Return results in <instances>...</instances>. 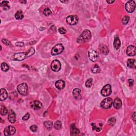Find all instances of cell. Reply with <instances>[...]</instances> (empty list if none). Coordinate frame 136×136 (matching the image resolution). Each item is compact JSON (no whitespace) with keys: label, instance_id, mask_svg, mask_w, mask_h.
Masks as SVG:
<instances>
[{"label":"cell","instance_id":"obj_2","mask_svg":"<svg viewBox=\"0 0 136 136\" xmlns=\"http://www.w3.org/2000/svg\"><path fill=\"white\" fill-rule=\"evenodd\" d=\"M91 38V33L89 30H85L82 32L81 35L77 39V42L79 43H86L88 42Z\"/></svg>","mask_w":136,"mask_h":136},{"label":"cell","instance_id":"obj_16","mask_svg":"<svg viewBox=\"0 0 136 136\" xmlns=\"http://www.w3.org/2000/svg\"><path fill=\"white\" fill-rule=\"evenodd\" d=\"M73 96L75 99H79L81 97V91L79 88H75L73 90Z\"/></svg>","mask_w":136,"mask_h":136},{"label":"cell","instance_id":"obj_18","mask_svg":"<svg viewBox=\"0 0 136 136\" xmlns=\"http://www.w3.org/2000/svg\"><path fill=\"white\" fill-rule=\"evenodd\" d=\"M8 93L5 89L2 88L1 89V95H0V100L1 101H3L8 98Z\"/></svg>","mask_w":136,"mask_h":136},{"label":"cell","instance_id":"obj_20","mask_svg":"<svg viewBox=\"0 0 136 136\" xmlns=\"http://www.w3.org/2000/svg\"><path fill=\"white\" fill-rule=\"evenodd\" d=\"M120 46H121V42H120L119 38L118 37H116L114 39V47L117 50L120 48Z\"/></svg>","mask_w":136,"mask_h":136},{"label":"cell","instance_id":"obj_37","mask_svg":"<svg viewBox=\"0 0 136 136\" xmlns=\"http://www.w3.org/2000/svg\"><path fill=\"white\" fill-rule=\"evenodd\" d=\"M29 117H30L29 113H27L23 116V121H27V120H28L29 119Z\"/></svg>","mask_w":136,"mask_h":136},{"label":"cell","instance_id":"obj_34","mask_svg":"<svg viewBox=\"0 0 136 136\" xmlns=\"http://www.w3.org/2000/svg\"><path fill=\"white\" fill-rule=\"evenodd\" d=\"M116 122V120L114 117H111L110 119L108 120V123L111 126H114Z\"/></svg>","mask_w":136,"mask_h":136},{"label":"cell","instance_id":"obj_33","mask_svg":"<svg viewBox=\"0 0 136 136\" xmlns=\"http://www.w3.org/2000/svg\"><path fill=\"white\" fill-rule=\"evenodd\" d=\"M92 84H93V79H89L86 81V83H85V86L89 88L91 86H92Z\"/></svg>","mask_w":136,"mask_h":136},{"label":"cell","instance_id":"obj_17","mask_svg":"<svg viewBox=\"0 0 136 136\" xmlns=\"http://www.w3.org/2000/svg\"><path fill=\"white\" fill-rule=\"evenodd\" d=\"M65 85H66L65 82L63 81L62 80H57L55 84V86L56 87V88L59 90L63 89L65 87Z\"/></svg>","mask_w":136,"mask_h":136},{"label":"cell","instance_id":"obj_12","mask_svg":"<svg viewBox=\"0 0 136 136\" xmlns=\"http://www.w3.org/2000/svg\"><path fill=\"white\" fill-rule=\"evenodd\" d=\"M136 47L133 45H130L128 47L126 51V54L129 56H133L136 55Z\"/></svg>","mask_w":136,"mask_h":136},{"label":"cell","instance_id":"obj_23","mask_svg":"<svg viewBox=\"0 0 136 136\" xmlns=\"http://www.w3.org/2000/svg\"><path fill=\"white\" fill-rule=\"evenodd\" d=\"M0 6L3 8V9L4 10H8L9 9H10V6L9 5V2L7 1H2L1 4H0Z\"/></svg>","mask_w":136,"mask_h":136},{"label":"cell","instance_id":"obj_14","mask_svg":"<svg viewBox=\"0 0 136 136\" xmlns=\"http://www.w3.org/2000/svg\"><path fill=\"white\" fill-rule=\"evenodd\" d=\"M80 131L75 124H72L70 126V135L71 136H78L79 135Z\"/></svg>","mask_w":136,"mask_h":136},{"label":"cell","instance_id":"obj_35","mask_svg":"<svg viewBox=\"0 0 136 136\" xmlns=\"http://www.w3.org/2000/svg\"><path fill=\"white\" fill-rule=\"evenodd\" d=\"M2 42L4 44H5V45H7V46H10V45H11V42L6 39H4V38L2 39Z\"/></svg>","mask_w":136,"mask_h":136},{"label":"cell","instance_id":"obj_36","mask_svg":"<svg viewBox=\"0 0 136 136\" xmlns=\"http://www.w3.org/2000/svg\"><path fill=\"white\" fill-rule=\"evenodd\" d=\"M59 33L61 34L64 35V34H65L66 33V29L64 28H63V27H60L59 29Z\"/></svg>","mask_w":136,"mask_h":136},{"label":"cell","instance_id":"obj_29","mask_svg":"<svg viewBox=\"0 0 136 136\" xmlns=\"http://www.w3.org/2000/svg\"><path fill=\"white\" fill-rule=\"evenodd\" d=\"M54 128L56 130H60L62 128V122L60 121H57L54 123Z\"/></svg>","mask_w":136,"mask_h":136},{"label":"cell","instance_id":"obj_6","mask_svg":"<svg viewBox=\"0 0 136 136\" xmlns=\"http://www.w3.org/2000/svg\"><path fill=\"white\" fill-rule=\"evenodd\" d=\"M113 104V100L111 98H106L103 101L101 104L102 108L104 109H108L111 108Z\"/></svg>","mask_w":136,"mask_h":136},{"label":"cell","instance_id":"obj_30","mask_svg":"<svg viewBox=\"0 0 136 136\" xmlns=\"http://www.w3.org/2000/svg\"><path fill=\"white\" fill-rule=\"evenodd\" d=\"M129 20H130V18H129V16H127V15L124 16L123 18L122 19V24H124V25H126V24H127L129 23Z\"/></svg>","mask_w":136,"mask_h":136},{"label":"cell","instance_id":"obj_31","mask_svg":"<svg viewBox=\"0 0 136 136\" xmlns=\"http://www.w3.org/2000/svg\"><path fill=\"white\" fill-rule=\"evenodd\" d=\"M91 126H92V128H93V130H95L97 132H100L102 130V127H97L96 126L95 123H92L91 124Z\"/></svg>","mask_w":136,"mask_h":136},{"label":"cell","instance_id":"obj_27","mask_svg":"<svg viewBox=\"0 0 136 136\" xmlns=\"http://www.w3.org/2000/svg\"><path fill=\"white\" fill-rule=\"evenodd\" d=\"M1 67L2 70L4 71V72H7V71L9 70V69H10V67L8 64L6 63H5V62H3V63H2L1 64Z\"/></svg>","mask_w":136,"mask_h":136},{"label":"cell","instance_id":"obj_28","mask_svg":"<svg viewBox=\"0 0 136 136\" xmlns=\"http://www.w3.org/2000/svg\"><path fill=\"white\" fill-rule=\"evenodd\" d=\"M44 126H45L46 128L48 129V130H51L53 126V122L48 121H45L44 122Z\"/></svg>","mask_w":136,"mask_h":136},{"label":"cell","instance_id":"obj_11","mask_svg":"<svg viewBox=\"0 0 136 136\" xmlns=\"http://www.w3.org/2000/svg\"><path fill=\"white\" fill-rule=\"evenodd\" d=\"M88 57L91 61L95 62L98 58V54L96 51L94 50H90L88 52Z\"/></svg>","mask_w":136,"mask_h":136},{"label":"cell","instance_id":"obj_25","mask_svg":"<svg viewBox=\"0 0 136 136\" xmlns=\"http://www.w3.org/2000/svg\"><path fill=\"white\" fill-rule=\"evenodd\" d=\"M23 14L21 11H18L15 14V18L17 20H21L23 18Z\"/></svg>","mask_w":136,"mask_h":136},{"label":"cell","instance_id":"obj_10","mask_svg":"<svg viewBox=\"0 0 136 136\" xmlns=\"http://www.w3.org/2000/svg\"><path fill=\"white\" fill-rule=\"evenodd\" d=\"M16 130L14 127L9 126L5 128L4 130V133L5 136H11L15 133Z\"/></svg>","mask_w":136,"mask_h":136},{"label":"cell","instance_id":"obj_4","mask_svg":"<svg viewBox=\"0 0 136 136\" xmlns=\"http://www.w3.org/2000/svg\"><path fill=\"white\" fill-rule=\"evenodd\" d=\"M64 50V46L61 44H57L53 47L52 51H51V54L53 56L59 55L63 52Z\"/></svg>","mask_w":136,"mask_h":136},{"label":"cell","instance_id":"obj_39","mask_svg":"<svg viewBox=\"0 0 136 136\" xmlns=\"http://www.w3.org/2000/svg\"><path fill=\"white\" fill-rule=\"evenodd\" d=\"M15 45H17V46L21 47L24 45V43L23 42H17V43H15Z\"/></svg>","mask_w":136,"mask_h":136},{"label":"cell","instance_id":"obj_22","mask_svg":"<svg viewBox=\"0 0 136 136\" xmlns=\"http://www.w3.org/2000/svg\"><path fill=\"white\" fill-rule=\"evenodd\" d=\"M99 50L104 55H108L109 53V50L108 46L105 45H102L100 46Z\"/></svg>","mask_w":136,"mask_h":136},{"label":"cell","instance_id":"obj_26","mask_svg":"<svg viewBox=\"0 0 136 136\" xmlns=\"http://www.w3.org/2000/svg\"><path fill=\"white\" fill-rule=\"evenodd\" d=\"M1 114L2 115H5L8 114V110L6 107L3 105H1Z\"/></svg>","mask_w":136,"mask_h":136},{"label":"cell","instance_id":"obj_24","mask_svg":"<svg viewBox=\"0 0 136 136\" xmlns=\"http://www.w3.org/2000/svg\"><path fill=\"white\" fill-rule=\"evenodd\" d=\"M91 72H93V73H99L100 72V71H101V68H100L99 66L97 65V64H95V65L91 68Z\"/></svg>","mask_w":136,"mask_h":136},{"label":"cell","instance_id":"obj_9","mask_svg":"<svg viewBox=\"0 0 136 136\" xmlns=\"http://www.w3.org/2000/svg\"><path fill=\"white\" fill-rule=\"evenodd\" d=\"M51 68L52 69V70L53 71H54V72H58V71L61 70V64L58 60H54L51 63Z\"/></svg>","mask_w":136,"mask_h":136},{"label":"cell","instance_id":"obj_8","mask_svg":"<svg viewBox=\"0 0 136 136\" xmlns=\"http://www.w3.org/2000/svg\"><path fill=\"white\" fill-rule=\"evenodd\" d=\"M112 93V89L111 86L110 84H107L103 87L101 90V94L104 97L108 96Z\"/></svg>","mask_w":136,"mask_h":136},{"label":"cell","instance_id":"obj_15","mask_svg":"<svg viewBox=\"0 0 136 136\" xmlns=\"http://www.w3.org/2000/svg\"><path fill=\"white\" fill-rule=\"evenodd\" d=\"M8 120L10 123H14L16 121V115L13 111L10 110L8 115Z\"/></svg>","mask_w":136,"mask_h":136},{"label":"cell","instance_id":"obj_5","mask_svg":"<svg viewBox=\"0 0 136 136\" xmlns=\"http://www.w3.org/2000/svg\"><path fill=\"white\" fill-rule=\"evenodd\" d=\"M125 9L127 12L129 13H132L135 10L136 3L134 1L131 0L128 2L125 5Z\"/></svg>","mask_w":136,"mask_h":136},{"label":"cell","instance_id":"obj_38","mask_svg":"<svg viewBox=\"0 0 136 136\" xmlns=\"http://www.w3.org/2000/svg\"><path fill=\"white\" fill-rule=\"evenodd\" d=\"M30 129L33 132H36L37 130V127L36 125H33L30 127Z\"/></svg>","mask_w":136,"mask_h":136},{"label":"cell","instance_id":"obj_32","mask_svg":"<svg viewBox=\"0 0 136 136\" xmlns=\"http://www.w3.org/2000/svg\"><path fill=\"white\" fill-rule=\"evenodd\" d=\"M43 14L45 15V16H49L51 14H52V11L49 8H46L44 9L43 11Z\"/></svg>","mask_w":136,"mask_h":136},{"label":"cell","instance_id":"obj_21","mask_svg":"<svg viewBox=\"0 0 136 136\" xmlns=\"http://www.w3.org/2000/svg\"><path fill=\"white\" fill-rule=\"evenodd\" d=\"M127 66L130 68H136V61L134 59H129L127 61Z\"/></svg>","mask_w":136,"mask_h":136},{"label":"cell","instance_id":"obj_1","mask_svg":"<svg viewBox=\"0 0 136 136\" xmlns=\"http://www.w3.org/2000/svg\"><path fill=\"white\" fill-rule=\"evenodd\" d=\"M35 51L34 48H30L27 52L18 53L13 55V59L16 61H23L24 59L32 56L35 54Z\"/></svg>","mask_w":136,"mask_h":136},{"label":"cell","instance_id":"obj_3","mask_svg":"<svg viewBox=\"0 0 136 136\" xmlns=\"http://www.w3.org/2000/svg\"><path fill=\"white\" fill-rule=\"evenodd\" d=\"M17 91L20 94L26 96L28 94V87L26 83H22L17 87Z\"/></svg>","mask_w":136,"mask_h":136},{"label":"cell","instance_id":"obj_19","mask_svg":"<svg viewBox=\"0 0 136 136\" xmlns=\"http://www.w3.org/2000/svg\"><path fill=\"white\" fill-rule=\"evenodd\" d=\"M113 106L116 109H119L122 106V101L119 98H115L113 102Z\"/></svg>","mask_w":136,"mask_h":136},{"label":"cell","instance_id":"obj_41","mask_svg":"<svg viewBox=\"0 0 136 136\" xmlns=\"http://www.w3.org/2000/svg\"><path fill=\"white\" fill-rule=\"evenodd\" d=\"M136 113L134 112L133 114V115H132V119L133 120V121H135V119H136Z\"/></svg>","mask_w":136,"mask_h":136},{"label":"cell","instance_id":"obj_13","mask_svg":"<svg viewBox=\"0 0 136 136\" xmlns=\"http://www.w3.org/2000/svg\"><path fill=\"white\" fill-rule=\"evenodd\" d=\"M31 108L35 110H38L42 107V104L39 101H33L30 104Z\"/></svg>","mask_w":136,"mask_h":136},{"label":"cell","instance_id":"obj_7","mask_svg":"<svg viewBox=\"0 0 136 136\" xmlns=\"http://www.w3.org/2000/svg\"><path fill=\"white\" fill-rule=\"evenodd\" d=\"M78 17L75 15H69L66 18V21L70 25H75L78 23Z\"/></svg>","mask_w":136,"mask_h":136},{"label":"cell","instance_id":"obj_43","mask_svg":"<svg viewBox=\"0 0 136 136\" xmlns=\"http://www.w3.org/2000/svg\"><path fill=\"white\" fill-rule=\"evenodd\" d=\"M21 3H26V1H20Z\"/></svg>","mask_w":136,"mask_h":136},{"label":"cell","instance_id":"obj_40","mask_svg":"<svg viewBox=\"0 0 136 136\" xmlns=\"http://www.w3.org/2000/svg\"><path fill=\"white\" fill-rule=\"evenodd\" d=\"M133 82H134V81H133V80H132V79H129L128 83H129V86H132L133 85Z\"/></svg>","mask_w":136,"mask_h":136},{"label":"cell","instance_id":"obj_42","mask_svg":"<svg viewBox=\"0 0 136 136\" xmlns=\"http://www.w3.org/2000/svg\"><path fill=\"white\" fill-rule=\"evenodd\" d=\"M114 2H115L114 0H113V1H109V0H108V1H107V2H108V4L113 3H114Z\"/></svg>","mask_w":136,"mask_h":136}]
</instances>
